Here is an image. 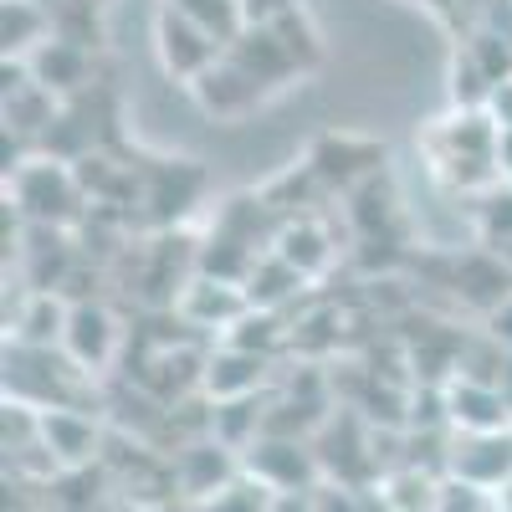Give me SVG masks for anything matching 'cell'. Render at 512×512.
Wrapping results in <instances>:
<instances>
[{"mask_svg":"<svg viewBox=\"0 0 512 512\" xmlns=\"http://www.w3.org/2000/svg\"><path fill=\"white\" fill-rule=\"evenodd\" d=\"M6 200L21 210L31 226H52V231H72L88 221V195H82L72 164L36 154L21 175L6 180Z\"/></svg>","mask_w":512,"mask_h":512,"instance_id":"cell-1","label":"cell"},{"mask_svg":"<svg viewBox=\"0 0 512 512\" xmlns=\"http://www.w3.org/2000/svg\"><path fill=\"white\" fill-rule=\"evenodd\" d=\"M246 477H256L267 492L277 497H308L323 477L318 451L313 441H297V436H262L246 451Z\"/></svg>","mask_w":512,"mask_h":512,"instance_id":"cell-2","label":"cell"},{"mask_svg":"<svg viewBox=\"0 0 512 512\" xmlns=\"http://www.w3.org/2000/svg\"><path fill=\"white\" fill-rule=\"evenodd\" d=\"M144 175V221L169 231L190 216V205L205 195V169L195 159H154V164H139Z\"/></svg>","mask_w":512,"mask_h":512,"instance_id":"cell-3","label":"cell"},{"mask_svg":"<svg viewBox=\"0 0 512 512\" xmlns=\"http://www.w3.org/2000/svg\"><path fill=\"white\" fill-rule=\"evenodd\" d=\"M154 47H159V62H164V72L169 77H180V82H195L200 72H210L221 57H226V47L216 36H205L185 11H175L164 0V11H159V21H154Z\"/></svg>","mask_w":512,"mask_h":512,"instance_id":"cell-4","label":"cell"},{"mask_svg":"<svg viewBox=\"0 0 512 512\" xmlns=\"http://www.w3.org/2000/svg\"><path fill=\"white\" fill-rule=\"evenodd\" d=\"M251 313V303H246V287H236V282H216V277H190L185 287H180V297H175V318L185 323V328H200V333H231L241 318Z\"/></svg>","mask_w":512,"mask_h":512,"instance_id":"cell-5","label":"cell"},{"mask_svg":"<svg viewBox=\"0 0 512 512\" xmlns=\"http://www.w3.org/2000/svg\"><path fill=\"white\" fill-rule=\"evenodd\" d=\"M441 395H446V420L461 436H502V431H512V415L497 395V384L472 379V374H451L441 384Z\"/></svg>","mask_w":512,"mask_h":512,"instance_id":"cell-6","label":"cell"},{"mask_svg":"<svg viewBox=\"0 0 512 512\" xmlns=\"http://www.w3.org/2000/svg\"><path fill=\"white\" fill-rule=\"evenodd\" d=\"M62 354L77 369H108L118 354V318L103 303H77L67 313V333H62Z\"/></svg>","mask_w":512,"mask_h":512,"instance_id":"cell-7","label":"cell"},{"mask_svg":"<svg viewBox=\"0 0 512 512\" xmlns=\"http://www.w3.org/2000/svg\"><path fill=\"white\" fill-rule=\"evenodd\" d=\"M451 287H456L461 303H472L482 318H492L512 297V267L502 262L492 246H482V251L456 256V262H451Z\"/></svg>","mask_w":512,"mask_h":512,"instance_id":"cell-8","label":"cell"},{"mask_svg":"<svg viewBox=\"0 0 512 512\" xmlns=\"http://www.w3.org/2000/svg\"><path fill=\"white\" fill-rule=\"evenodd\" d=\"M241 472H246V466L236 461V451H231V446H221L216 436H205V441L185 446V451H180V461H175V482H180V492H185L190 502L216 497V492H221V487H231Z\"/></svg>","mask_w":512,"mask_h":512,"instance_id":"cell-9","label":"cell"},{"mask_svg":"<svg viewBox=\"0 0 512 512\" xmlns=\"http://www.w3.org/2000/svg\"><path fill=\"white\" fill-rule=\"evenodd\" d=\"M267 374H272V359L221 344V349H210V359H205V384H200V390L210 395V405L246 400V395H262L267 390Z\"/></svg>","mask_w":512,"mask_h":512,"instance_id":"cell-10","label":"cell"},{"mask_svg":"<svg viewBox=\"0 0 512 512\" xmlns=\"http://www.w3.org/2000/svg\"><path fill=\"white\" fill-rule=\"evenodd\" d=\"M446 466L466 487L502 492L512 482V431H502V436H461Z\"/></svg>","mask_w":512,"mask_h":512,"instance_id":"cell-11","label":"cell"},{"mask_svg":"<svg viewBox=\"0 0 512 512\" xmlns=\"http://www.w3.org/2000/svg\"><path fill=\"white\" fill-rule=\"evenodd\" d=\"M26 62H31L36 88H47L57 98H82L93 88V52L72 47V41H62V36H52L47 47H36Z\"/></svg>","mask_w":512,"mask_h":512,"instance_id":"cell-12","label":"cell"},{"mask_svg":"<svg viewBox=\"0 0 512 512\" xmlns=\"http://www.w3.org/2000/svg\"><path fill=\"white\" fill-rule=\"evenodd\" d=\"M190 93H195L200 113H210V118H246L256 103H262V88H256L231 57H221L210 72H200L190 82Z\"/></svg>","mask_w":512,"mask_h":512,"instance_id":"cell-13","label":"cell"},{"mask_svg":"<svg viewBox=\"0 0 512 512\" xmlns=\"http://www.w3.org/2000/svg\"><path fill=\"white\" fill-rule=\"evenodd\" d=\"M41 446L57 472H72L98 456V425L82 410H41Z\"/></svg>","mask_w":512,"mask_h":512,"instance_id":"cell-14","label":"cell"},{"mask_svg":"<svg viewBox=\"0 0 512 512\" xmlns=\"http://www.w3.org/2000/svg\"><path fill=\"white\" fill-rule=\"evenodd\" d=\"M251 82H256V88H262V93H272V88H282V82H292L297 72H303V67H297L292 57H287V47H282V41L267 31V26H246L241 31V41H236V47L226 52Z\"/></svg>","mask_w":512,"mask_h":512,"instance_id":"cell-15","label":"cell"},{"mask_svg":"<svg viewBox=\"0 0 512 512\" xmlns=\"http://www.w3.org/2000/svg\"><path fill=\"white\" fill-rule=\"evenodd\" d=\"M272 256H282L297 277L313 282V277H323L328 262H333V241H328V231H323L313 216H287V221H277Z\"/></svg>","mask_w":512,"mask_h":512,"instance_id":"cell-16","label":"cell"},{"mask_svg":"<svg viewBox=\"0 0 512 512\" xmlns=\"http://www.w3.org/2000/svg\"><path fill=\"white\" fill-rule=\"evenodd\" d=\"M52 36H57V21L47 6H31V0H6L0 6V47H6V57H31Z\"/></svg>","mask_w":512,"mask_h":512,"instance_id":"cell-17","label":"cell"},{"mask_svg":"<svg viewBox=\"0 0 512 512\" xmlns=\"http://www.w3.org/2000/svg\"><path fill=\"white\" fill-rule=\"evenodd\" d=\"M303 287H308V277H297V272L282 262V256L267 251L262 262L251 267V277H246V303H251V308H262V313H282Z\"/></svg>","mask_w":512,"mask_h":512,"instance_id":"cell-18","label":"cell"},{"mask_svg":"<svg viewBox=\"0 0 512 512\" xmlns=\"http://www.w3.org/2000/svg\"><path fill=\"white\" fill-rule=\"evenodd\" d=\"M221 344H231V349H246V354H262V359H272L277 349H287L292 344V323L282 318V313H262V308H251Z\"/></svg>","mask_w":512,"mask_h":512,"instance_id":"cell-19","label":"cell"},{"mask_svg":"<svg viewBox=\"0 0 512 512\" xmlns=\"http://www.w3.org/2000/svg\"><path fill=\"white\" fill-rule=\"evenodd\" d=\"M169 6L185 11L205 36H216L226 52L236 47L241 31H246V6H241V0H169Z\"/></svg>","mask_w":512,"mask_h":512,"instance_id":"cell-20","label":"cell"},{"mask_svg":"<svg viewBox=\"0 0 512 512\" xmlns=\"http://www.w3.org/2000/svg\"><path fill=\"white\" fill-rule=\"evenodd\" d=\"M277 41H282V47H287V57L297 62V67H318L323 62V47H318V31H313V21L303 16V11H297V0H287V6L272 16V26H267Z\"/></svg>","mask_w":512,"mask_h":512,"instance_id":"cell-21","label":"cell"},{"mask_svg":"<svg viewBox=\"0 0 512 512\" xmlns=\"http://www.w3.org/2000/svg\"><path fill=\"white\" fill-rule=\"evenodd\" d=\"M277 507V492H267L256 477H236L231 487H221L216 497H205V502H195V512H272Z\"/></svg>","mask_w":512,"mask_h":512,"instance_id":"cell-22","label":"cell"},{"mask_svg":"<svg viewBox=\"0 0 512 512\" xmlns=\"http://www.w3.org/2000/svg\"><path fill=\"white\" fill-rule=\"evenodd\" d=\"M308 512H374V502H364L359 487H344V482H318L308 492Z\"/></svg>","mask_w":512,"mask_h":512,"instance_id":"cell-23","label":"cell"},{"mask_svg":"<svg viewBox=\"0 0 512 512\" xmlns=\"http://www.w3.org/2000/svg\"><path fill=\"white\" fill-rule=\"evenodd\" d=\"M482 236H487V246L512 241V185H497L487 195V205H482Z\"/></svg>","mask_w":512,"mask_h":512,"instance_id":"cell-24","label":"cell"},{"mask_svg":"<svg viewBox=\"0 0 512 512\" xmlns=\"http://www.w3.org/2000/svg\"><path fill=\"white\" fill-rule=\"evenodd\" d=\"M487 338H492V344H502V349L512 354V297H507V303L487 318Z\"/></svg>","mask_w":512,"mask_h":512,"instance_id":"cell-25","label":"cell"},{"mask_svg":"<svg viewBox=\"0 0 512 512\" xmlns=\"http://www.w3.org/2000/svg\"><path fill=\"white\" fill-rule=\"evenodd\" d=\"M492 384H497V395H502V405H507V415H512V354L502 359V369H497Z\"/></svg>","mask_w":512,"mask_h":512,"instance_id":"cell-26","label":"cell"},{"mask_svg":"<svg viewBox=\"0 0 512 512\" xmlns=\"http://www.w3.org/2000/svg\"><path fill=\"white\" fill-rule=\"evenodd\" d=\"M31 6H47V11H57V6H62V0H31Z\"/></svg>","mask_w":512,"mask_h":512,"instance_id":"cell-27","label":"cell"}]
</instances>
